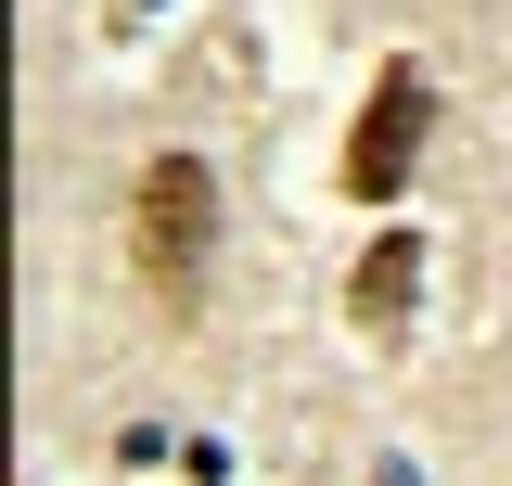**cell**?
<instances>
[{
    "label": "cell",
    "instance_id": "cell-1",
    "mask_svg": "<svg viewBox=\"0 0 512 486\" xmlns=\"http://www.w3.org/2000/svg\"><path fill=\"white\" fill-rule=\"evenodd\" d=\"M128 256H141V295L167 320L205 307V256H218V167L205 154H154L128 180Z\"/></svg>",
    "mask_w": 512,
    "mask_h": 486
},
{
    "label": "cell",
    "instance_id": "cell-2",
    "mask_svg": "<svg viewBox=\"0 0 512 486\" xmlns=\"http://www.w3.org/2000/svg\"><path fill=\"white\" fill-rule=\"evenodd\" d=\"M423 141H436V77L397 52V64L372 77L359 128H346V192H359V205H397V192H410V167H423Z\"/></svg>",
    "mask_w": 512,
    "mask_h": 486
},
{
    "label": "cell",
    "instance_id": "cell-3",
    "mask_svg": "<svg viewBox=\"0 0 512 486\" xmlns=\"http://www.w3.org/2000/svg\"><path fill=\"white\" fill-rule=\"evenodd\" d=\"M410 307H423V231H372V243H359V269H346V320H359L372 346H397Z\"/></svg>",
    "mask_w": 512,
    "mask_h": 486
}]
</instances>
